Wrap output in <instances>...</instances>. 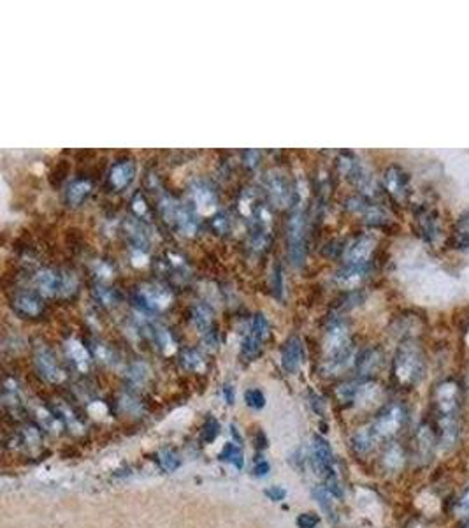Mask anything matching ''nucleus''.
Listing matches in <instances>:
<instances>
[{
	"instance_id": "nucleus-1",
	"label": "nucleus",
	"mask_w": 469,
	"mask_h": 528,
	"mask_svg": "<svg viewBox=\"0 0 469 528\" xmlns=\"http://www.w3.org/2000/svg\"><path fill=\"white\" fill-rule=\"evenodd\" d=\"M462 402V387L455 379H445L434 389V407L445 444H454L459 430V409Z\"/></svg>"
},
{
	"instance_id": "nucleus-2",
	"label": "nucleus",
	"mask_w": 469,
	"mask_h": 528,
	"mask_svg": "<svg viewBox=\"0 0 469 528\" xmlns=\"http://www.w3.org/2000/svg\"><path fill=\"white\" fill-rule=\"evenodd\" d=\"M425 371V354L415 340L399 345L394 358V379L399 386L413 387Z\"/></svg>"
},
{
	"instance_id": "nucleus-3",
	"label": "nucleus",
	"mask_w": 469,
	"mask_h": 528,
	"mask_svg": "<svg viewBox=\"0 0 469 528\" xmlns=\"http://www.w3.org/2000/svg\"><path fill=\"white\" fill-rule=\"evenodd\" d=\"M338 168H340L341 175L347 178L350 184L359 188L362 194L374 195L376 194V182H374L373 175L367 171L366 166L362 164L355 153L351 152H341L338 157Z\"/></svg>"
},
{
	"instance_id": "nucleus-4",
	"label": "nucleus",
	"mask_w": 469,
	"mask_h": 528,
	"mask_svg": "<svg viewBox=\"0 0 469 528\" xmlns=\"http://www.w3.org/2000/svg\"><path fill=\"white\" fill-rule=\"evenodd\" d=\"M286 243H288V257L295 268H301L306 261V215L304 208L297 206L288 220L286 229Z\"/></svg>"
},
{
	"instance_id": "nucleus-5",
	"label": "nucleus",
	"mask_w": 469,
	"mask_h": 528,
	"mask_svg": "<svg viewBox=\"0 0 469 528\" xmlns=\"http://www.w3.org/2000/svg\"><path fill=\"white\" fill-rule=\"evenodd\" d=\"M415 229L416 234L425 243L432 247H438L445 238V227H443L441 215L436 208L422 204L415 211Z\"/></svg>"
},
{
	"instance_id": "nucleus-6",
	"label": "nucleus",
	"mask_w": 469,
	"mask_h": 528,
	"mask_svg": "<svg viewBox=\"0 0 469 528\" xmlns=\"http://www.w3.org/2000/svg\"><path fill=\"white\" fill-rule=\"evenodd\" d=\"M406 421V410L401 403H390L382 412L378 414L371 428L374 430L378 439H390L396 435Z\"/></svg>"
},
{
	"instance_id": "nucleus-7",
	"label": "nucleus",
	"mask_w": 469,
	"mask_h": 528,
	"mask_svg": "<svg viewBox=\"0 0 469 528\" xmlns=\"http://www.w3.org/2000/svg\"><path fill=\"white\" fill-rule=\"evenodd\" d=\"M34 361H35V367H37L39 373H41V377H44L48 382L51 384L64 382L65 379L64 370L58 367L57 360H55L53 356V352H51L46 345L44 344L35 345Z\"/></svg>"
},
{
	"instance_id": "nucleus-8",
	"label": "nucleus",
	"mask_w": 469,
	"mask_h": 528,
	"mask_svg": "<svg viewBox=\"0 0 469 528\" xmlns=\"http://www.w3.org/2000/svg\"><path fill=\"white\" fill-rule=\"evenodd\" d=\"M383 184L387 192L397 203H406L410 197V176L401 166H390L383 175Z\"/></svg>"
},
{
	"instance_id": "nucleus-9",
	"label": "nucleus",
	"mask_w": 469,
	"mask_h": 528,
	"mask_svg": "<svg viewBox=\"0 0 469 528\" xmlns=\"http://www.w3.org/2000/svg\"><path fill=\"white\" fill-rule=\"evenodd\" d=\"M374 247H376L374 236H371V234L357 236L344 249V261H347V264H353V266H367V261L373 256Z\"/></svg>"
},
{
	"instance_id": "nucleus-10",
	"label": "nucleus",
	"mask_w": 469,
	"mask_h": 528,
	"mask_svg": "<svg viewBox=\"0 0 469 528\" xmlns=\"http://www.w3.org/2000/svg\"><path fill=\"white\" fill-rule=\"evenodd\" d=\"M266 191L269 194V200L276 206H286L292 200V188L285 175L279 171H271L266 176Z\"/></svg>"
},
{
	"instance_id": "nucleus-11",
	"label": "nucleus",
	"mask_w": 469,
	"mask_h": 528,
	"mask_svg": "<svg viewBox=\"0 0 469 528\" xmlns=\"http://www.w3.org/2000/svg\"><path fill=\"white\" fill-rule=\"evenodd\" d=\"M302 361H304V349H302V342L301 338L292 335V337L283 344L282 364L288 373L295 376V373L301 370Z\"/></svg>"
},
{
	"instance_id": "nucleus-12",
	"label": "nucleus",
	"mask_w": 469,
	"mask_h": 528,
	"mask_svg": "<svg viewBox=\"0 0 469 528\" xmlns=\"http://www.w3.org/2000/svg\"><path fill=\"white\" fill-rule=\"evenodd\" d=\"M350 210H353L355 213H359L362 217V220L369 226H376V227H383L385 224H389V215L383 208L376 206V204L366 203L364 200H350Z\"/></svg>"
},
{
	"instance_id": "nucleus-13",
	"label": "nucleus",
	"mask_w": 469,
	"mask_h": 528,
	"mask_svg": "<svg viewBox=\"0 0 469 528\" xmlns=\"http://www.w3.org/2000/svg\"><path fill=\"white\" fill-rule=\"evenodd\" d=\"M192 200L195 203V210L201 215H211L217 210V194L213 188L204 182H195L190 188Z\"/></svg>"
},
{
	"instance_id": "nucleus-14",
	"label": "nucleus",
	"mask_w": 469,
	"mask_h": 528,
	"mask_svg": "<svg viewBox=\"0 0 469 528\" xmlns=\"http://www.w3.org/2000/svg\"><path fill=\"white\" fill-rule=\"evenodd\" d=\"M139 294L145 299V305L151 310H164L165 306L171 305L172 296L167 289L155 285V283H146L139 289Z\"/></svg>"
},
{
	"instance_id": "nucleus-15",
	"label": "nucleus",
	"mask_w": 469,
	"mask_h": 528,
	"mask_svg": "<svg viewBox=\"0 0 469 528\" xmlns=\"http://www.w3.org/2000/svg\"><path fill=\"white\" fill-rule=\"evenodd\" d=\"M12 308L19 315H25V317H37V315L42 314L41 299L34 292L28 291L16 292L15 298H12Z\"/></svg>"
},
{
	"instance_id": "nucleus-16",
	"label": "nucleus",
	"mask_w": 469,
	"mask_h": 528,
	"mask_svg": "<svg viewBox=\"0 0 469 528\" xmlns=\"http://www.w3.org/2000/svg\"><path fill=\"white\" fill-rule=\"evenodd\" d=\"M367 276V266H353V264H347L344 268L334 275V282L344 289H355L359 288L360 283L366 280Z\"/></svg>"
},
{
	"instance_id": "nucleus-17",
	"label": "nucleus",
	"mask_w": 469,
	"mask_h": 528,
	"mask_svg": "<svg viewBox=\"0 0 469 528\" xmlns=\"http://www.w3.org/2000/svg\"><path fill=\"white\" fill-rule=\"evenodd\" d=\"M192 322L206 337L208 342H211V337L214 338L213 314H211V310L206 305H195L192 308Z\"/></svg>"
},
{
	"instance_id": "nucleus-18",
	"label": "nucleus",
	"mask_w": 469,
	"mask_h": 528,
	"mask_svg": "<svg viewBox=\"0 0 469 528\" xmlns=\"http://www.w3.org/2000/svg\"><path fill=\"white\" fill-rule=\"evenodd\" d=\"M448 243L452 249H469V213H464L457 218V222L454 224L450 236H448Z\"/></svg>"
},
{
	"instance_id": "nucleus-19",
	"label": "nucleus",
	"mask_w": 469,
	"mask_h": 528,
	"mask_svg": "<svg viewBox=\"0 0 469 528\" xmlns=\"http://www.w3.org/2000/svg\"><path fill=\"white\" fill-rule=\"evenodd\" d=\"M134 173L136 168L132 161H120L111 168L109 180L115 188H125L134 180Z\"/></svg>"
},
{
	"instance_id": "nucleus-20",
	"label": "nucleus",
	"mask_w": 469,
	"mask_h": 528,
	"mask_svg": "<svg viewBox=\"0 0 469 528\" xmlns=\"http://www.w3.org/2000/svg\"><path fill=\"white\" fill-rule=\"evenodd\" d=\"M35 285L39 291L46 296H53L60 292V275L53 270H41L35 275Z\"/></svg>"
},
{
	"instance_id": "nucleus-21",
	"label": "nucleus",
	"mask_w": 469,
	"mask_h": 528,
	"mask_svg": "<svg viewBox=\"0 0 469 528\" xmlns=\"http://www.w3.org/2000/svg\"><path fill=\"white\" fill-rule=\"evenodd\" d=\"M378 440L380 439H378L374 430L369 426V428H360L353 433V437H351V446H353V449L359 452V455H367V452L373 451Z\"/></svg>"
},
{
	"instance_id": "nucleus-22",
	"label": "nucleus",
	"mask_w": 469,
	"mask_h": 528,
	"mask_svg": "<svg viewBox=\"0 0 469 528\" xmlns=\"http://www.w3.org/2000/svg\"><path fill=\"white\" fill-rule=\"evenodd\" d=\"M382 364V352L378 349H367L357 358V371L360 376H369L378 370V367Z\"/></svg>"
},
{
	"instance_id": "nucleus-23",
	"label": "nucleus",
	"mask_w": 469,
	"mask_h": 528,
	"mask_svg": "<svg viewBox=\"0 0 469 528\" xmlns=\"http://www.w3.org/2000/svg\"><path fill=\"white\" fill-rule=\"evenodd\" d=\"M416 452H419V456L422 459H427L431 458L432 451H434V442H436V437L434 433H432V430L429 428L427 425L422 426V428L416 432Z\"/></svg>"
},
{
	"instance_id": "nucleus-24",
	"label": "nucleus",
	"mask_w": 469,
	"mask_h": 528,
	"mask_svg": "<svg viewBox=\"0 0 469 528\" xmlns=\"http://www.w3.org/2000/svg\"><path fill=\"white\" fill-rule=\"evenodd\" d=\"M90 191H92V184H90V182L76 180L67 187V191H65V200H67V203H69L71 206H77V204L90 194Z\"/></svg>"
},
{
	"instance_id": "nucleus-25",
	"label": "nucleus",
	"mask_w": 469,
	"mask_h": 528,
	"mask_svg": "<svg viewBox=\"0 0 469 528\" xmlns=\"http://www.w3.org/2000/svg\"><path fill=\"white\" fill-rule=\"evenodd\" d=\"M125 229L127 233H129V238L134 245L138 247V249L145 250L146 245H148V233H146L145 226L139 222L138 218H129L125 222Z\"/></svg>"
},
{
	"instance_id": "nucleus-26",
	"label": "nucleus",
	"mask_w": 469,
	"mask_h": 528,
	"mask_svg": "<svg viewBox=\"0 0 469 528\" xmlns=\"http://www.w3.org/2000/svg\"><path fill=\"white\" fill-rule=\"evenodd\" d=\"M174 222L178 226V229L183 234H187V236H192L195 233V229H197V218H195V215L187 206H181L178 210Z\"/></svg>"
},
{
	"instance_id": "nucleus-27",
	"label": "nucleus",
	"mask_w": 469,
	"mask_h": 528,
	"mask_svg": "<svg viewBox=\"0 0 469 528\" xmlns=\"http://www.w3.org/2000/svg\"><path fill=\"white\" fill-rule=\"evenodd\" d=\"M181 367L188 371H203L206 368V361H204L203 354L197 349H185L181 354Z\"/></svg>"
},
{
	"instance_id": "nucleus-28",
	"label": "nucleus",
	"mask_w": 469,
	"mask_h": 528,
	"mask_svg": "<svg viewBox=\"0 0 469 528\" xmlns=\"http://www.w3.org/2000/svg\"><path fill=\"white\" fill-rule=\"evenodd\" d=\"M403 464H405V451H403V448L399 444H390L385 449V455H383V465L390 472H396L403 467Z\"/></svg>"
},
{
	"instance_id": "nucleus-29",
	"label": "nucleus",
	"mask_w": 469,
	"mask_h": 528,
	"mask_svg": "<svg viewBox=\"0 0 469 528\" xmlns=\"http://www.w3.org/2000/svg\"><path fill=\"white\" fill-rule=\"evenodd\" d=\"M151 329H153V337H155L158 347H160L165 354H172L176 349V342L174 338H172L171 331L162 324H151Z\"/></svg>"
},
{
	"instance_id": "nucleus-30",
	"label": "nucleus",
	"mask_w": 469,
	"mask_h": 528,
	"mask_svg": "<svg viewBox=\"0 0 469 528\" xmlns=\"http://www.w3.org/2000/svg\"><path fill=\"white\" fill-rule=\"evenodd\" d=\"M313 495H315V498H317L318 505L324 509L325 516L334 523L338 518H336V511H334V500H331L332 495L325 490V486H315L313 488Z\"/></svg>"
},
{
	"instance_id": "nucleus-31",
	"label": "nucleus",
	"mask_w": 469,
	"mask_h": 528,
	"mask_svg": "<svg viewBox=\"0 0 469 528\" xmlns=\"http://www.w3.org/2000/svg\"><path fill=\"white\" fill-rule=\"evenodd\" d=\"M260 349H262V340H260L257 335H253L252 331L244 335L243 344H241V354L246 360H255L260 354Z\"/></svg>"
},
{
	"instance_id": "nucleus-32",
	"label": "nucleus",
	"mask_w": 469,
	"mask_h": 528,
	"mask_svg": "<svg viewBox=\"0 0 469 528\" xmlns=\"http://www.w3.org/2000/svg\"><path fill=\"white\" fill-rule=\"evenodd\" d=\"M65 347H67L69 356L73 358V361L77 364V367L80 368L86 367L88 360H90V358H88V352H86V349H84V345H81L77 340H69Z\"/></svg>"
},
{
	"instance_id": "nucleus-33",
	"label": "nucleus",
	"mask_w": 469,
	"mask_h": 528,
	"mask_svg": "<svg viewBox=\"0 0 469 528\" xmlns=\"http://www.w3.org/2000/svg\"><path fill=\"white\" fill-rule=\"evenodd\" d=\"M127 377H129L130 382L136 384V386H145L149 377V370L145 363H134L130 364Z\"/></svg>"
},
{
	"instance_id": "nucleus-34",
	"label": "nucleus",
	"mask_w": 469,
	"mask_h": 528,
	"mask_svg": "<svg viewBox=\"0 0 469 528\" xmlns=\"http://www.w3.org/2000/svg\"><path fill=\"white\" fill-rule=\"evenodd\" d=\"M220 458L226 459V461H230L236 468H243V452L241 449L237 448L236 444H226V448L221 449Z\"/></svg>"
},
{
	"instance_id": "nucleus-35",
	"label": "nucleus",
	"mask_w": 469,
	"mask_h": 528,
	"mask_svg": "<svg viewBox=\"0 0 469 528\" xmlns=\"http://www.w3.org/2000/svg\"><path fill=\"white\" fill-rule=\"evenodd\" d=\"M218 433H220V425H218V421L213 416H210L204 421L203 430H201V440H203L204 444H211L218 437Z\"/></svg>"
},
{
	"instance_id": "nucleus-36",
	"label": "nucleus",
	"mask_w": 469,
	"mask_h": 528,
	"mask_svg": "<svg viewBox=\"0 0 469 528\" xmlns=\"http://www.w3.org/2000/svg\"><path fill=\"white\" fill-rule=\"evenodd\" d=\"M158 461H160V467L167 472H174L176 468H180L181 465L180 456H178V452H176L174 449H165V451H162Z\"/></svg>"
},
{
	"instance_id": "nucleus-37",
	"label": "nucleus",
	"mask_w": 469,
	"mask_h": 528,
	"mask_svg": "<svg viewBox=\"0 0 469 528\" xmlns=\"http://www.w3.org/2000/svg\"><path fill=\"white\" fill-rule=\"evenodd\" d=\"M269 321H267V317L264 314H255L252 319V328H250V331H252L253 335H257V337L260 338V340H266L267 337H269Z\"/></svg>"
},
{
	"instance_id": "nucleus-38",
	"label": "nucleus",
	"mask_w": 469,
	"mask_h": 528,
	"mask_svg": "<svg viewBox=\"0 0 469 528\" xmlns=\"http://www.w3.org/2000/svg\"><path fill=\"white\" fill-rule=\"evenodd\" d=\"M77 276L73 272H64L60 275V294L69 296L76 291Z\"/></svg>"
},
{
	"instance_id": "nucleus-39",
	"label": "nucleus",
	"mask_w": 469,
	"mask_h": 528,
	"mask_svg": "<svg viewBox=\"0 0 469 528\" xmlns=\"http://www.w3.org/2000/svg\"><path fill=\"white\" fill-rule=\"evenodd\" d=\"M244 402L252 409L259 410L266 405V396H264V393L260 389H248L244 393Z\"/></svg>"
},
{
	"instance_id": "nucleus-40",
	"label": "nucleus",
	"mask_w": 469,
	"mask_h": 528,
	"mask_svg": "<svg viewBox=\"0 0 469 528\" xmlns=\"http://www.w3.org/2000/svg\"><path fill=\"white\" fill-rule=\"evenodd\" d=\"M93 292H95L97 299H99L100 303H104V305L111 306V305H115V303H116V294L113 291H111V289L102 288V285H97L95 291H93Z\"/></svg>"
},
{
	"instance_id": "nucleus-41",
	"label": "nucleus",
	"mask_w": 469,
	"mask_h": 528,
	"mask_svg": "<svg viewBox=\"0 0 469 528\" xmlns=\"http://www.w3.org/2000/svg\"><path fill=\"white\" fill-rule=\"evenodd\" d=\"M320 523V518L313 513H302L297 518V527L299 528H315Z\"/></svg>"
},
{
	"instance_id": "nucleus-42",
	"label": "nucleus",
	"mask_w": 469,
	"mask_h": 528,
	"mask_svg": "<svg viewBox=\"0 0 469 528\" xmlns=\"http://www.w3.org/2000/svg\"><path fill=\"white\" fill-rule=\"evenodd\" d=\"M273 280H275L273 291L276 292V296H278V298H282L283 296V272L278 268V266H276L275 273H273Z\"/></svg>"
},
{
	"instance_id": "nucleus-43",
	"label": "nucleus",
	"mask_w": 469,
	"mask_h": 528,
	"mask_svg": "<svg viewBox=\"0 0 469 528\" xmlns=\"http://www.w3.org/2000/svg\"><path fill=\"white\" fill-rule=\"evenodd\" d=\"M266 495L271 498L273 502H279V500H283V498H285L286 491L283 490L282 486H271L269 490H266Z\"/></svg>"
},
{
	"instance_id": "nucleus-44",
	"label": "nucleus",
	"mask_w": 469,
	"mask_h": 528,
	"mask_svg": "<svg viewBox=\"0 0 469 528\" xmlns=\"http://www.w3.org/2000/svg\"><path fill=\"white\" fill-rule=\"evenodd\" d=\"M213 227L218 231V233H226L227 231V217L226 215H217L213 218Z\"/></svg>"
},
{
	"instance_id": "nucleus-45",
	"label": "nucleus",
	"mask_w": 469,
	"mask_h": 528,
	"mask_svg": "<svg viewBox=\"0 0 469 528\" xmlns=\"http://www.w3.org/2000/svg\"><path fill=\"white\" fill-rule=\"evenodd\" d=\"M134 210L138 211V215H146V211H148V208H146L145 204V200H142V195H136L134 197Z\"/></svg>"
},
{
	"instance_id": "nucleus-46",
	"label": "nucleus",
	"mask_w": 469,
	"mask_h": 528,
	"mask_svg": "<svg viewBox=\"0 0 469 528\" xmlns=\"http://www.w3.org/2000/svg\"><path fill=\"white\" fill-rule=\"evenodd\" d=\"M132 259H134V264H136V266H142V264H146V261H148V256L145 254V250L138 249L136 252H134Z\"/></svg>"
},
{
	"instance_id": "nucleus-47",
	"label": "nucleus",
	"mask_w": 469,
	"mask_h": 528,
	"mask_svg": "<svg viewBox=\"0 0 469 528\" xmlns=\"http://www.w3.org/2000/svg\"><path fill=\"white\" fill-rule=\"evenodd\" d=\"M459 513L468 514L469 513V491H466L464 497L459 500Z\"/></svg>"
},
{
	"instance_id": "nucleus-48",
	"label": "nucleus",
	"mask_w": 469,
	"mask_h": 528,
	"mask_svg": "<svg viewBox=\"0 0 469 528\" xmlns=\"http://www.w3.org/2000/svg\"><path fill=\"white\" fill-rule=\"evenodd\" d=\"M269 472V464H267L266 459H259L255 464V474L257 475H266Z\"/></svg>"
},
{
	"instance_id": "nucleus-49",
	"label": "nucleus",
	"mask_w": 469,
	"mask_h": 528,
	"mask_svg": "<svg viewBox=\"0 0 469 528\" xmlns=\"http://www.w3.org/2000/svg\"><path fill=\"white\" fill-rule=\"evenodd\" d=\"M309 396H311V407H313V409L317 410L318 414H324V402H322V400L318 398V396L315 393H311V394H309Z\"/></svg>"
},
{
	"instance_id": "nucleus-50",
	"label": "nucleus",
	"mask_w": 469,
	"mask_h": 528,
	"mask_svg": "<svg viewBox=\"0 0 469 528\" xmlns=\"http://www.w3.org/2000/svg\"><path fill=\"white\" fill-rule=\"evenodd\" d=\"M223 396H226V402L229 403V405H232L234 403V387L230 386V384H226V386H223Z\"/></svg>"
},
{
	"instance_id": "nucleus-51",
	"label": "nucleus",
	"mask_w": 469,
	"mask_h": 528,
	"mask_svg": "<svg viewBox=\"0 0 469 528\" xmlns=\"http://www.w3.org/2000/svg\"><path fill=\"white\" fill-rule=\"evenodd\" d=\"M466 528H469V523H468V525H466Z\"/></svg>"
}]
</instances>
